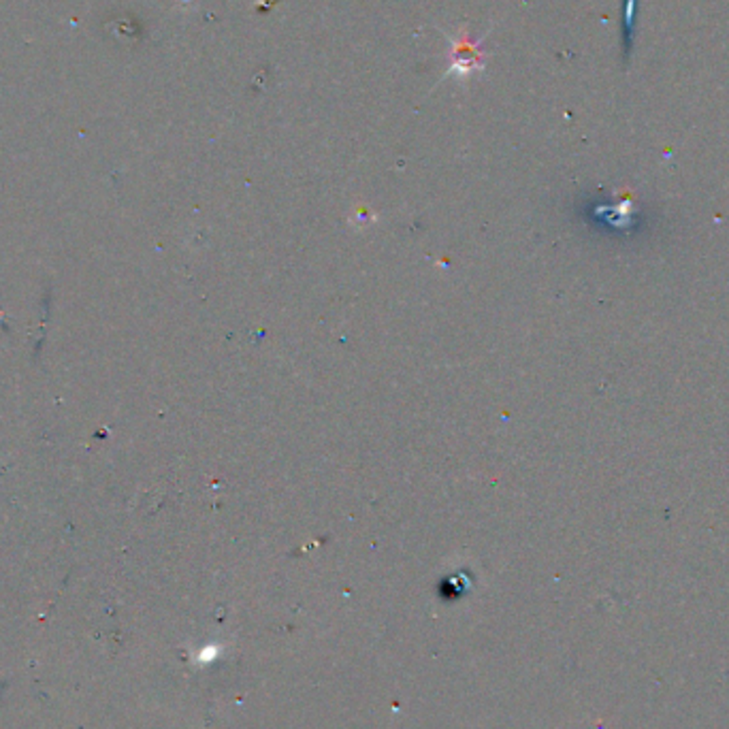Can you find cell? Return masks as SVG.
Listing matches in <instances>:
<instances>
[{
  "mask_svg": "<svg viewBox=\"0 0 729 729\" xmlns=\"http://www.w3.org/2000/svg\"><path fill=\"white\" fill-rule=\"evenodd\" d=\"M218 655H220V647H218V644H208V647H203L201 650H199L197 661H199V664H201V665H208V664H211V661L218 659Z\"/></svg>",
  "mask_w": 729,
  "mask_h": 729,
  "instance_id": "obj_1",
  "label": "cell"
}]
</instances>
